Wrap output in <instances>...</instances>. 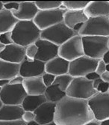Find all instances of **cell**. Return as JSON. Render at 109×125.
Returning a JSON list of instances; mask_svg holds the SVG:
<instances>
[{
	"mask_svg": "<svg viewBox=\"0 0 109 125\" xmlns=\"http://www.w3.org/2000/svg\"><path fill=\"white\" fill-rule=\"evenodd\" d=\"M38 11L35 1H22L18 10H12L11 13L18 21H31L35 19Z\"/></svg>",
	"mask_w": 109,
	"mask_h": 125,
	"instance_id": "cell-15",
	"label": "cell"
},
{
	"mask_svg": "<svg viewBox=\"0 0 109 125\" xmlns=\"http://www.w3.org/2000/svg\"><path fill=\"white\" fill-rule=\"evenodd\" d=\"M38 52L35 59L46 63L58 55L59 47L46 40L40 38L35 42Z\"/></svg>",
	"mask_w": 109,
	"mask_h": 125,
	"instance_id": "cell-13",
	"label": "cell"
},
{
	"mask_svg": "<svg viewBox=\"0 0 109 125\" xmlns=\"http://www.w3.org/2000/svg\"><path fill=\"white\" fill-rule=\"evenodd\" d=\"M44 125H57V124H56L55 122H54V121H53L49 122V123H47V124H44Z\"/></svg>",
	"mask_w": 109,
	"mask_h": 125,
	"instance_id": "cell-46",
	"label": "cell"
},
{
	"mask_svg": "<svg viewBox=\"0 0 109 125\" xmlns=\"http://www.w3.org/2000/svg\"><path fill=\"white\" fill-rule=\"evenodd\" d=\"M43 95L45 96L46 101L56 104L67 96L66 92H63L62 90H61V88L58 85H54V84L47 87Z\"/></svg>",
	"mask_w": 109,
	"mask_h": 125,
	"instance_id": "cell-25",
	"label": "cell"
},
{
	"mask_svg": "<svg viewBox=\"0 0 109 125\" xmlns=\"http://www.w3.org/2000/svg\"><path fill=\"white\" fill-rule=\"evenodd\" d=\"M83 125H100V121H98L95 119L89 121V122H87L86 124H83Z\"/></svg>",
	"mask_w": 109,
	"mask_h": 125,
	"instance_id": "cell-43",
	"label": "cell"
},
{
	"mask_svg": "<svg viewBox=\"0 0 109 125\" xmlns=\"http://www.w3.org/2000/svg\"><path fill=\"white\" fill-rule=\"evenodd\" d=\"M84 12L88 18L109 17V2L90 1Z\"/></svg>",
	"mask_w": 109,
	"mask_h": 125,
	"instance_id": "cell-17",
	"label": "cell"
},
{
	"mask_svg": "<svg viewBox=\"0 0 109 125\" xmlns=\"http://www.w3.org/2000/svg\"><path fill=\"white\" fill-rule=\"evenodd\" d=\"M100 77H101V79L103 80V82L107 83H109V72L105 71L103 74H102L100 76Z\"/></svg>",
	"mask_w": 109,
	"mask_h": 125,
	"instance_id": "cell-39",
	"label": "cell"
},
{
	"mask_svg": "<svg viewBox=\"0 0 109 125\" xmlns=\"http://www.w3.org/2000/svg\"><path fill=\"white\" fill-rule=\"evenodd\" d=\"M4 48H5V46H4V45H2V44L0 43V53L2 52V51L4 50Z\"/></svg>",
	"mask_w": 109,
	"mask_h": 125,
	"instance_id": "cell-47",
	"label": "cell"
},
{
	"mask_svg": "<svg viewBox=\"0 0 109 125\" xmlns=\"http://www.w3.org/2000/svg\"><path fill=\"white\" fill-rule=\"evenodd\" d=\"M102 82H103V80L101 79V77H100V78H99V79H95L94 81H93V87L96 90V88H98V86H99V85H100Z\"/></svg>",
	"mask_w": 109,
	"mask_h": 125,
	"instance_id": "cell-40",
	"label": "cell"
},
{
	"mask_svg": "<svg viewBox=\"0 0 109 125\" xmlns=\"http://www.w3.org/2000/svg\"><path fill=\"white\" fill-rule=\"evenodd\" d=\"M19 64L10 63L0 59V79H10L19 75Z\"/></svg>",
	"mask_w": 109,
	"mask_h": 125,
	"instance_id": "cell-23",
	"label": "cell"
},
{
	"mask_svg": "<svg viewBox=\"0 0 109 125\" xmlns=\"http://www.w3.org/2000/svg\"><path fill=\"white\" fill-rule=\"evenodd\" d=\"M108 18H109V17H108Z\"/></svg>",
	"mask_w": 109,
	"mask_h": 125,
	"instance_id": "cell-54",
	"label": "cell"
},
{
	"mask_svg": "<svg viewBox=\"0 0 109 125\" xmlns=\"http://www.w3.org/2000/svg\"><path fill=\"white\" fill-rule=\"evenodd\" d=\"M67 10L61 8L39 10L33 22L40 31H43L63 22L64 15Z\"/></svg>",
	"mask_w": 109,
	"mask_h": 125,
	"instance_id": "cell-8",
	"label": "cell"
},
{
	"mask_svg": "<svg viewBox=\"0 0 109 125\" xmlns=\"http://www.w3.org/2000/svg\"><path fill=\"white\" fill-rule=\"evenodd\" d=\"M90 1H64L62 5L67 10H84Z\"/></svg>",
	"mask_w": 109,
	"mask_h": 125,
	"instance_id": "cell-28",
	"label": "cell"
},
{
	"mask_svg": "<svg viewBox=\"0 0 109 125\" xmlns=\"http://www.w3.org/2000/svg\"><path fill=\"white\" fill-rule=\"evenodd\" d=\"M9 82H10L9 79H0V87L1 88L5 87V85L9 84Z\"/></svg>",
	"mask_w": 109,
	"mask_h": 125,
	"instance_id": "cell-42",
	"label": "cell"
},
{
	"mask_svg": "<svg viewBox=\"0 0 109 125\" xmlns=\"http://www.w3.org/2000/svg\"><path fill=\"white\" fill-rule=\"evenodd\" d=\"M108 2H109V1H108Z\"/></svg>",
	"mask_w": 109,
	"mask_h": 125,
	"instance_id": "cell-55",
	"label": "cell"
},
{
	"mask_svg": "<svg viewBox=\"0 0 109 125\" xmlns=\"http://www.w3.org/2000/svg\"><path fill=\"white\" fill-rule=\"evenodd\" d=\"M94 119L101 121L109 118V92L96 93L88 100Z\"/></svg>",
	"mask_w": 109,
	"mask_h": 125,
	"instance_id": "cell-9",
	"label": "cell"
},
{
	"mask_svg": "<svg viewBox=\"0 0 109 125\" xmlns=\"http://www.w3.org/2000/svg\"><path fill=\"white\" fill-rule=\"evenodd\" d=\"M76 35L78 34L73 29L68 28L64 23V22H61L41 31L40 38L46 40L60 47L64 43Z\"/></svg>",
	"mask_w": 109,
	"mask_h": 125,
	"instance_id": "cell-5",
	"label": "cell"
},
{
	"mask_svg": "<svg viewBox=\"0 0 109 125\" xmlns=\"http://www.w3.org/2000/svg\"><path fill=\"white\" fill-rule=\"evenodd\" d=\"M38 52V48L35 43L31 44L26 47V57L30 60H34Z\"/></svg>",
	"mask_w": 109,
	"mask_h": 125,
	"instance_id": "cell-29",
	"label": "cell"
},
{
	"mask_svg": "<svg viewBox=\"0 0 109 125\" xmlns=\"http://www.w3.org/2000/svg\"><path fill=\"white\" fill-rule=\"evenodd\" d=\"M93 119L86 100L66 96L56 104L54 121L57 125H83Z\"/></svg>",
	"mask_w": 109,
	"mask_h": 125,
	"instance_id": "cell-1",
	"label": "cell"
},
{
	"mask_svg": "<svg viewBox=\"0 0 109 125\" xmlns=\"http://www.w3.org/2000/svg\"><path fill=\"white\" fill-rule=\"evenodd\" d=\"M26 96L23 85L8 84L3 87L0 92V100L3 105L21 106Z\"/></svg>",
	"mask_w": 109,
	"mask_h": 125,
	"instance_id": "cell-11",
	"label": "cell"
},
{
	"mask_svg": "<svg viewBox=\"0 0 109 125\" xmlns=\"http://www.w3.org/2000/svg\"><path fill=\"white\" fill-rule=\"evenodd\" d=\"M41 31L37 27L33 20L18 21L11 31L14 43L26 47L40 38Z\"/></svg>",
	"mask_w": 109,
	"mask_h": 125,
	"instance_id": "cell-2",
	"label": "cell"
},
{
	"mask_svg": "<svg viewBox=\"0 0 109 125\" xmlns=\"http://www.w3.org/2000/svg\"><path fill=\"white\" fill-rule=\"evenodd\" d=\"M0 125H26L22 120L14 121H0Z\"/></svg>",
	"mask_w": 109,
	"mask_h": 125,
	"instance_id": "cell-37",
	"label": "cell"
},
{
	"mask_svg": "<svg viewBox=\"0 0 109 125\" xmlns=\"http://www.w3.org/2000/svg\"><path fill=\"white\" fill-rule=\"evenodd\" d=\"M105 71H106V64L104 62V61L102 59H100L99 62H98V63H97L95 72L99 74L100 76H101Z\"/></svg>",
	"mask_w": 109,
	"mask_h": 125,
	"instance_id": "cell-34",
	"label": "cell"
},
{
	"mask_svg": "<svg viewBox=\"0 0 109 125\" xmlns=\"http://www.w3.org/2000/svg\"><path fill=\"white\" fill-rule=\"evenodd\" d=\"M46 102L44 95H27L21 104L24 111L35 112L40 105Z\"/></svg>",
	"mask_w": 109,
	"mask_h": 125,
	"instance_id": "cell-24",
	"label": "cell"
},
{
	"mask_svg": "<svg viewBox=\"0 0 109 125\" xmlns=\"http://www.w3.org/2000/svg\"><path fill=\"white\" fill-rule=\"evenodd\" d=\"M41 77L43 79V84L45 85V86L46 88L53 85L54 82V79H55V76L50 74V73H43Z\"/></svg>",
	"mask_w": 109,
	"mask_h": 125,
	"instance_id": "cell-32",
	"label": "cell"
},
{
	"mask_svg": "<svg viewBox=\"0 0 109 125\" xmlns=\"http://www.w3.org/2000/svg\"><path fill=\"white\" fill-rule=\"evenodd\" d=\"M98 62V59H92L88 56H81L70 62L68 74L73 78L85 77L88 73L96 71Z\"/></svg>",
	"mask_w": 109,
	"mask_h": 125,
	"instance_id": "cell-10",
	"label": "cell"
},
{
	"mask_svg": "<svg viewBox=\"0 0 109 125\" xmlns=\"http://www.w3.org/2000/svg\"><path fill=\"white\" fill-rule=\"evenodd\" d=\"M26 58V47L19 46L16 43L5 46L4 50L0 53V59L14 64H19Z\"/></svg>",
	"mask_w": 109,
	"mask_h": 125,
	"instance_id": "cell-14",
	"label": "cell"
},
{
	"mask_svg": "<svg viewBox=\"0 0 109 125\" xmlns=\"http://www.w3.org/2000/svg\"><path fill=\"white\" fill-rule=\"evenodd\" d=\"M96 93L98 92L93 87V82L85 77L73 78L66 91V94L68 97L86 100H88Z\"/></svg>",
	"mask_w": 109,
	"mask_h": 125,
	"instance_id": "cell-4",
	"label": "cell"
},
{
	"mask_svg": "<svg viewBox=\"0 0 109 125\" xmlns=\"http://www.w3.org/2000/svg\"><path fill=\"white\" fill-rule=\"evenodd\" d=\"M55 109L56 104L48 101L45 102L34 112L35 114V121L40 125H44L49 122L53 121Z\"/></svg>",
	"mask_w": 109,
	"mask_h": 125,
	"instance_id": "cell-16",
	"label": "cell"
},
{
	"mask_svg": "<svg viewBox=\"0 0 109 125\" xmlns=\"http://www.w3.org/2000/svg\"><path fill=\"white\" fill-rule=\"evenodd\" d=\"M21 2L22 1H2L4 9L9 11L18 10Z\"/></svg>",
	"mask_w": 109,
	"mask_h": 125,
	"instance_id": "cell-30",
	"label": "cell"
},
{
	"mask_svg": "<svg viewBox=\"0 0 109 125\" xmlns=\"http://www.w3.org/2000/svg\"><path fill=\"white\" fill-rule=\"evenodd\" d=\"M22 85L27 95H43L46 88L41 76L25 78Z\"/></svg>",
	"mask_w": 109,
	"mask_h": 125,
	"instance_id": "cell-19",
	"label": "cell"
},
{
	"mask_svg": "<svg viewBox=\"0 0 109 125\" xmlns=\"http://www.w3.org/2000/svg\"><path fill=\"white\" fill-rule=\"evenodd\" d=\"M18 20L14 17L11 11L3 9L0 11V35L11 31Z\"/></svg>",
	"mask_w": 109,
	"mask_h": 125,
	"instance_id": "cell-22",
	"label": "cell"
},
{
	"mask_svg": "<svg viewBox=\"0 0 109 125\" xmlns=\"http://www.w3.org/2000/svg\"><path fill=\"white\" fill-rule=\"evenodd\" d=\"M39 10L58 9L62 5V1H35Z\"/></svg>",
	"mask_w": 109,
	"mask_h": 125,
	"instance_id": "cell-27",
	"label": "cell"
},
{
	"mask_svg": "<svg viewBox=\"0 0 109 125\" xmlns=\"http://www.w3.org/2000/svg\"><path fill=\"white\" fill-rule=\"evenodd\" d=\"M82 38L84 55L98 60L102 59L108 50V37L84 36Z\"/></svg>",
	"mask_w": 109,
	"mask_h": 125,
	"instance_id": "cell-3",
	"label": "cell"
},
{
	"mask_svg": "<svg viewBox=\"0 0 109 125\" xmlns=\"http://www.w3.org/2000/svg\"><path fill=\"white\" fill-rule=\"evenodd\" d=\"M24 112L21 106L3 105L0 108V121H14L21 120Z\"/></svg>",
	"mask_w": 109,
	"mask_h": 125,
	"instance_id": "cell-20",
	"label": "cell"
},
{
	"mask_svg": "<svg viewBox=\"0 0 109 125\" xmlns=\"http://www.w3.org/2000/svg\"><path fill=\"white\" fill-rule=\"evenodd\" d=\"M26 125H40V124H38L37 121H31V122H30V123L26 124Z\"/></svg>",
	"mask_w": 109,
	"mask_h": 125,
	"instance_id": "cell-45",
	"label": "cell"
},
{
	"mask_svg": "<svg viewBox=\"0 0 109 125\" xmlns=\"http://www.w3.org/2000/svg\"><path fill=\"white\" fill-rule=\"evenodd\" d=\"M4 9V7H3V4L2 2V1H0V11H1L2 10Z\"/></svg>",
	"mask_w": 109,
	"mask_h": 125,
	"instance_id": "cell-48",
	"label": "cell"
},
{
	"mask_svg": "<svg viewBox=\"0 0 109 125\" xmlns=\"http://www.w3.org/2000/svg\"><path fill=\"white\" fill-rule=\"evenodd\" d=\"M104 62L107 64H109V50L105 52V54L103 55V57L102 59Z\"/></svg>",
	"mask_w": 109,
	"mask_h": 125,
	"instance_id": "cell-41",
	"label": "cell"
},
{
	"mask_svg": "<svg viewBox=\"0 0 109 125\" xmlns=\"http://www.w3.org/2000/svg\"><path fill=\"white\" fill-rule=\"evenodd\" d=\"M2 101H1V100H0V108L2 107Z\"/></svg>",
	"mask_w": 109,
	"mask_h": 125,
	"instance_id": "cell-50",
	"label": "cell"
},
{
	"mask_svg": "<svg viewBox=\"0 0 109 125\" xmlns=\"http://www.w3.org/2000/svg\"><path fill=\"white\" fill-rule=\"evenodd\" d=\"M100 125H109V118L100 121Z\"/></svg>",
	"mask_w": 109,
	"mask_h": 125,
	"instance_id": "cell-44",
	"label": "cell"
},
{
	"mask_svg": "<svg viewBox=\"0 0 109 125\" xmlns=\"http://www.w3.org/2000/svg\"><path fill=\"white\" fill-rule=\"evenodd\" d=\"M108 50H109V37H108Z\"/></svg>",
	"mask_w": 109,
	"mask_h": 125,
	"instance_id": "cell-51",
	"label": "cell"
},
{
	"mask_svg": "<svg viewBox=\"0 0 109 125\" xmlns=\"http://www.w3.org/2000/svg\"><path fill=\"white\" fill-rule=\"evenodd\" d=\"M23 79H24L23 77H22L19 75H17L16 76L10 79L9 84H10V85H22L23 82Z\"/></svg>",
	"mask_w": 109,
	"mask_h": 125,
	"instance_id": "cell-35",
	"label": "cell"
},
{
	"mask_svg": "<svg viewBox=\"0 0 109 125\" xmlns=\"http://www.w3.org/2000/svg\"><path fill=\"white\" fill-rule=\"evenodd\" d=\"M69 67L70 62L58 55L57 57L45 63V73L55 76L67 74L69 72Z\"/></svg>",
	"mask_w": 109,
	"mask_h": 125,
	"instance_id": "cell-18",
	"label": "cell"
},
{
	"mask_svg": "<svg viewBox=\"0 0 109 125\" xmlns=\"http://www.w3.org/2000/svg\"><path fill=\"white\" fill-rule=\"evenodd\" d=\"M2 88H1V87H0V92H1V91H2Z\"/></svg>",
	"mask_w": 109,
	"mask_h": 125,
	"instance_id": "cell-52",
	"label": "cell"
},
{
	"mask_svg": "<svg viewBox=\"0 0 109 125\" xmlns=\"http://www.w3.org/2000/svg\"><path fill=\"white\" fill-rule=\"evenodd\" d=\"M88 20L84 12V10H67L64 15V23L68 28L73 29L75 26L82 24Z\"/></svg>",
	"mask_w": 109,
	"mask_h": 125,
	"instance_id": "cell-21",
	"label": "cell"
},
{
	"mask_svg": "<svg viewBox=\"0 0 109 125\" xmlns=\"http://www.w3.org/2000/svg\"><path fill=\"white\" fill-rule=\"evenodd\" d=\"M78 35L84 36H102L109 37V18L108 17L88 18L83 24Z\"/></svg>",
	"mask_w": 109,
	"mask_h": 125,
	"instance_id": "cell-6",
	"label": "cell"
},
{
	"mask_svg": "<svg viewBox=\"0 0 109 125\" xmlns=\"http://www.w3.org/2000/svg\"><path fill=\"white\" fill-rule=\"evenodd\" d=\"M84 55L82 38L76 35L59 47L58 56L68 62H72Z\"/></svg>",
	"mask_w": 109,
	"mask_h": 125,
	"instance_id": "cell-7",
	"label": "cell"
},
{
	"mask_svg": "<svg viewBox=\"0 0 109 125\" xmlns=\"http://www.w3.org/2000/svg\"><path fill=\"white\" fill-rule=\"evenodd\" d=\"M73 77L71 76L70 74H68V73L63 74V75L55 76L54 84L58 85L59 86V88H61V90H62L63 92H66L67 89L70 86L71 82L73 81Z\"/></svg>",
	"mask_w": 109,
	"mask_h": 125,
	"instance_id": "cell-26",
	"label": "cell"
},
{
	"mask_svg": "<svg viewBox=\"0 0 109 125\" xmlns=\"http://www.w3.org/2000/svg\"><path fill=\"white\" fill-rule=\"evenodd\" d=\"M85 78H86L87 79H88V80L93 82V81L95 80V79L100 78V76L99 74H98V73H96L95 71H93V72H91V73H88V75H87V76H85Z\"/></svg>",
	"mask_w": 109,
	"mask_h": 125,
	"instance_id": "cell-38",
	"label": "cell"
},
{
	"mask_svg": "<svg viewBox=\"0 0 109 125\" xmlns=\"http://www.w3.org/2000/svg\"><path fill=\"white\" fill-rule=\"evenodd\" d=\"M108 92H109V91H108Z\"/></svg>",
	"mask_w": 109,
	"mask_h": 125,
	"instance_id": "cell-53",
	"label": "cell"
},
{
	"mask_svg": "<svg viewBox=\"0 0 109 125\" xmlns=\"http://www.w3.org/2000/svg\"><path fill=\"white\" fill-rule=\"evenodd\" d=\"M0 43L4 45V46L14 43L11 37V31L5 32L0 35Z\"/></svg>",
	"mask_w": 109,
	"mask_h": 125,
	"instance_id": "cell-31",
	"label": "cell"
},
{
	"mask_svg": "<svg viewBox=\"0 0 109 125\" xmlns=\"http://www.w3.org/2000/svg\"><path fill=\"white\" fill-rule=\"evenodd\" d=\"M21 120L24 123L28 124L31 121H35V114L34 112H30V111H24L23 115H22Z\"/></svg>",
	"mask_w": 109,
	"mask_h": 125,
	"instance_id": "cell-33",
	"label": "cell"
},
{
	"mask_svg": "<svg viewBox=\"0 0 109 125\" xmlns=\"http://www.w3.org/2000/svg\"><path fill=\"white\" fill-rule=\"evenodd\" d=\"M96 91L98 92H100V93L108 92V91H109V83L102 82L99 86H98V88H96Z\"/></svg>",
	"mask_w": 109,
	"mask_h": 125,
	"instance_id": "cell-36",
	"label": "cell"
},
{
	"mask_svg": "<svg viewBox=\"0 0 109 125\" xmlns=\"http://www.w3.org/2000/svg\"><path fill=\"white\" fill-rule=\"evenodd\" d=\"M106 71L109 72V64H106Z\"/></svg>",
	"mask_w": 109,
	"mask_h": 125,
	"instance_id": "cell-49",
	"label": "cell"
},
{
	"mask_svg": "<svg viewBox=\"0 0 109 125\" xmlns=\"http://www.w3.org/2000/svg\"><path fill=\"white\" fill-rule=\"evenodd\" d=\"M45 73V63L37 59L30 60L26 57L19 64V75L22 77L30 78L42 76Z\"/></svg>",
	"mask_w": 109,
	"mask_h": 125,
	"instance_id": "cell-12",
	"label": "cell"
}]
</instances>
